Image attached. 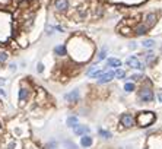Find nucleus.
<instances>
[{
  "label": "nucleus",
  "instance_id": "16",
  "mask_svg": "<svg viewBox=\"0 0 162 149\" xmlns=\"http://www.w3.org/2000/svg\"><path fill=\"white\" fill-rule=\"evenodd\" d=\"M76 13H77V18L79 19H85L86 18V13H88V9H86V6H81L77 7V10H76Z\"/></svg>",
  "mask_w": 162,
  "mask_h": 149
},
{
  "label": "nucleus",
  "instance_id": "10",
  "mask_svg": "<svg viewBox=\"0 0 162 149\" xmlns=\"http://www.w3.org/2000/svg\"><path fill=\"white\" fill-rule=\"evenodd\" d=\"M114 78V72H105V73H101L98 76V83H108V82L113 81Z\"/></svg>",
  "mask_w": 162,
  "mask_h": 149
},
{
  "label": "nucleus",
  "instance_id": "4",
  "mask_svg": "<svg viewBox=\"0 0 162 149\" xmlns=\"http://www.w3.org/2000/svg\"><path fill=\"white\" fill-rule=\"evenodd\" d=\"M155 95H153V91L149 88V86H142V89L139 91V100L143 102H150L153 101Z\"/></svg>",
  "mask_w": 162,
  "mask_h": 149
},
{
  "label": "nucleus",
  "instance_id": "8",
  "mask_svg": "<svg viewBox=\"0 0 162 149\" xmlns=\"http://www.w3.org/2000/svg\"><path fill=\"white\" fill-rule=\"evenodd\" d=\"M64 100L70 104H74V102L79 101V91L77 89H73L72 92H69V94L64 95Z\"/></svg>",
  "mask_w": 162,
  "mask_h": 149
},
{
  "label": "nucleus",
  "instance_id": "25",
  "mask_svg": "<svg viewBox=\"0 0 162 149\" xmlns=\"http://www.w3.org/2000/svg\"><path fill=\"white\" fill-rule=\"evenodd\" d=\"M124 91H126V92H131V91H135V85H133V83H130V82L126 83V85H124Z\"/></svg>",
  "mask_w": 162,
  "mask_h": 149
},
{
  "label": "nucleus",
  "instance_id": "5",
  "mask_svg": "<svg viewBox=\"0 0 162 149\" xmlns=\"http://www.w3.org/2000/svg\"><path fill=\"white\" fill-rule=\"evenodd\" d=\"M70 7L69 0H54V9L59 12V13H66Z\"/></svg>",
  "mask_w": 162,
  "mask_h": 149
},
{
  "label": "nucleus",
  "instance_id": "6",
  "mask_svg": "<svg viewBox=\"0 0 162 149\" xmlns=\"http://www.w3.org/2000/svg\"><path fill=\"white\" fill-rule=\"evenodd\" d=\"M120 123H121L123 127L128 129V127L135 126V117H133V114H128V113H126V114H123L121 117H120Z\"/></svg>",
  "mask_w": 162,
  "mask_h": 149
},
{
  "label": "nucleus",
  "instance_id": "13",
  "mask_svg": "<svg viewBox=\"0 0 162 149\" xmlns=\"http://www.w3.org/2000/svg\"><path fill=\"white\" fill-rule=\"evenodd\" d=\"M54 54L57 56V57H64V56H67L66 45H64V44H60V45H57V47L54 48Z\"/></svg>",
  "mask_w": 162,
  "mask_h": 149
},
{
  "label": "nucleus",
  "instance_id": "11",
  "mask_svg": "<svg viewBox=\"0 0 162 149\" xmlns=\"http://www.w3.org/2000/svg\"><path fill=\"white\" fill-rule=\"evenodd\" d=\"M148 31H149V28L145 24H137V25L133 27V32L136 35H145V34H148Z\"/></svg>",
  "mask_w": 162,
  "mask_h": 149
},
{
  "label": "nucleus",
  "instance_id": "18",
  "mask_svg": "<svg viewBox=\"0 0 162 149\" xmlns=\"http://www.w3.org/2000/svg\"><path fill=\"white\" fill-rule=\"evenodd\" d=\"M7 59H9V53H7L6 50H0V64L6 63Z\"/></svg>",
  "mask_w": 162,
  "mask_h": 149
},
{
  "label": "nucleus",
  "instance_id": "19",
  "mask_svg": "<svg viewBox=\"0 0 162 149\" xmlns=\"http://www.w3.org/2000/svg\"><path fill=\"white\" fill-rule=\"evenodd\" d=\"M67 126L69 127H74V126H76V124H77V117H76V115H72V117H69L67 118Z\"/></svg>",
  "mask_w": 162,
  "mask_h": 149
},
{
  "label": "nucleus",
  "instance_id": "23",
  "mask_svg": "<svg viewBox=\"0 0 162 149\" xmlns=\"http://www.w3.org/2000/svg\"><path fill=\"white\" fill-rule=\"evenodd\" d=\"M98 133H99V136H101V137H104V139H110V137H111V133H110V132H107V130L99 129V130H98Z\"/></svg>",
  "mask_w": 162,
  "mask_h": 149
},
{
  "label": "nucleus",
  "instance_id": "27",
  "mask_svg": "<svg viewBox=\"0 0 162 149\" xmlns=\"http://www.w3.org/2000/svg\"><path fill=\"white\" fill-rule=\"evenodd\" d=\"M15 146H16V142H15V140H10V142L6 145L5 149H15Z\"/></svg>",
  "mask_w": 162,
  "mask_h": 149
},
{
  "label": "nucleus",
  "instance_id": "22",
  "mask_svg": "<svg viewBox=\"0 0 162 149\" xmlns=\"http://www.w3.org/2000/svg\"><path fill=\"white\" fill-rule=\"evenodd\" d=\"M105 56H107V48L104 47L101 50V51H99V53H98V57H96V61H101V60H104V59H105Z\"/></svg>",
  "mask_w": 162,
  "mask_h": 149
},
{
  "label": "nucleus",
  "instance_id": "29",
  "mask_svg": "<svg viewBox=\"0 0 162 149\" xmlns=\"http://www.w3.org/2000/svg\"><path fill=\"white\" fill-rule=\"evenodd\" d=\"M66 146H69L70 149H77L76 148V145H73V143H70V142H66Z\"/></svg>",
  "mask_w": 162,
  "mask_h": 149
},
{
  "label": "nucleus",
  "instance_id": "24",
  "mask_svg": "<svg viewBox=\"0 0 162 149\" xmlns=\"http://www.w3.org/2000/svg\"><path fill=\"white\" fill-rule=\"evenodd\" d=\"M114 76H115V78H118V79H123V78L126 76V72H124V70H121V69L118 67V70H117V72L114 73Z\"/></svg>",
  "mask_w": 162,
  "mask_h": 149
},
{
  "label": "nucleus",
  "instance_id": "3",
  "mask_svg": "<svg viewBox=\"0 0 162 149\" xmlns=\"http://www.w3.org/2000/svg\"><path fill=\"white\" fill-rule=\"evenodd\" d=\"M29 95H31V86L28 85L27 82H22L19 88V104L20 105H25V102L29 100Z\"/></svg>",
  "mask_w": 162,
  "mask_h": 149
},
{
  "label": "nucleus",
  "instance_id": "26",
  "mask_svg": "<svg viewBox=\"0 0 162 149\" xmlns=\"http://www.w3.org/2000/svg\"><path fill=\"white\" fill-rule=\"evenodd\" d=\"M130 79H133V81H142L143 74H131V76H130Z\"/></svg>",
  "mask_w": 162,
  "mask_h": 149
},
{
  "label": "nucleus",
  "instance_id": "12",
  "mask_svg": "<svg viewBox=\"0 0 162 149\" xmlns=\"http://www.w3.org/2000/svg\"><path fill=\"white\" fill-rule=\"evenodd\" d=\"M73 132H74V135L83 136L85 133H89V127L88 126H82V124H76L73 127Z\"/></svg>",
  "mask_w": 162,
  "mask_h": 149
},
{
  "label": "nucleus",
  "instance_id": "31",
  "mask_svg": "<svg viewBox=\"0 0 162 149\" xmlns=\"http://www.w3.org/2000/svg\"><path fill=\"white\" fill-rule=\"evenodd\" d=\"M2 129H3V123H2V120H0V132H2Z\"/></svg>",
  "mask_w": 162,
  "mask_h": 149
},
{
  "label": "nucleus",
  "instance_id": "7",
  "mask_svg": "<svg viewBox=\"0 0 162 149\" xmlns=\"http://www.w3.org/2000/svg\"><path fill=\"white\" fill-rule=\"evenodd\" d=\"M126 63H127V66H130V67H133V69H137V70H143V69H145V64H142V63L139 61V59L135 57V56L128 57Z\"/></svg>",
  "mask_w": 162,
  "mask_h": 149
},
{
  "label": "nucleus",
  "instance_id": "28",
  "mask_svg": "<svg viewBox=\"0 0 162 149\" xmlns=\"http://www.w3.org/2000/svg\"><path fill=\"white\" fill-rule=\"evenodd\" d=\"M37 72H38V73H42V72H44V64H42V63H38V64H37Z\"/></svg>",
  "mask_w": 162,
  "mask_h": 149
},
{
  "label": "nucleus",
  "instance_id": "1",
  "mask_svg": "<svg viewBox=\"0 0 162 149\" xmlns=\"http://www.w3.org/2000/svg\"><path fill=\"white\" fill-rule=\"evenodd\" d=\"M67 54L70 56V59L76 63H85L89 61L94 56L95 47L94 44L83 35H73L70 40H69L67 45Z\"/></svg>",
  "mask_w": 162,
  "mask_h": 149
},
{
  "label": "nucleus",
  "instance_id": "17",
  "mask_svg": "<svg viewBox=\"0 0 162 149\" xmlns=\"http://www.w3.org/2000/svg\"><path fill=\"white\" fill-rule=\"evenodd\" d=\"M107 64L110 67H120V66H121V61L117 60V59H108Z\"/></svg>",
  "mask_w": 162,
  "mask_h": 149
},
{
  "label": "nucleus",
  "instance_id": "14",
  "mask_svg": "<svg viewBox=\"0 0 162 149\" xmlns=\"http://www.w3.org/2000/svg\"><path fill=\"white\" fill-rule=\"evenodd\" d=\"M81 145L83 146V148H89L91 145H92V137L88 135H83L81 139Z\"/></svg>",
  "mask_w": 162,
  "mask_h": 149
},
{
  "label": "nucleus",
  "instance_id": "30",
  "mask_svg": "<svg viewBox=\"0 0 162 149\" xmlns=\"http://www.w3.org/2000/svg\"><path fill=\"white\" fill-rule=\"evenodd\" d=\"M0 95H3V96L6 95V92H5V89H2V88H0Z\"/></svg>",
  "mask_w": 162,
  "mask_h": 149
},
{
  "label": "nucleus",
  "instance_id": "32",
  "mask_svg": "<svg viewBox=\"0 0 162 149\" xmlns=\"http://www.w3.org/2000/svg\"><path fill=\"white\" fill-rule=\"evenodd\" d=\"M158 98H159V101L162 102V94H159V95H158Z\"/></svg>",
  "mask_w": 162,
  "mask_h": 149
},
{
  "label": "nucleus",
  "instance_id": "2",
  "mask_svg": "<svg viewBox=\"0 0 162 149\" xmlns=\"http://www.w3.org/2000/svg\"><path fill=\"white\" fill-rule=\"evenodd\" d=\"M155 113H152V111H143L140 114L137 115V124L140 126V127H149L152 123L155 122Z\"/></svg>",
  "mask_w": 162,
  "mask_h": 149
},
{
  "label": "nucleus",
  "instance_id": "9",
  "mask_svg": "<svg viewBox=\"0 0 162 149\" xmlns=\"http://www.w3.org/2000/svg\"><path fill=\"white\" fill-rule=\"evenodd\" d=\"M156 20H158V15L156 13H148L146 16H145V25L148 28H152L155 27Z\"/></svg>",
  "mask_w": 162,
  "mask_h": 149
},
{
  "label": "nucleus",
  "instance_id": "20",
  "mask_svg": "<svg viewBox=\"0 0 162 149\" xmlns=\"http://www.w3.org/2000/svg\"><path fill=\"white\" fill-rule=\"evenodd\" d=\"M146 61H148L149 66H153V64H155V61H156V57L152 54V53H149V54H146Z\"/></svg>",
  "mask_w": 162,
  "mask_h": 149
},
{
  "label": "nucleus",
  "instance_id": "15",
  "mask_svg": "<svg viewBox=\"0 0 162 149\" xmlns=\"http://www.w3.org/2000/svg\"><path fill=\"white\" fill-rule=\"evenodd\" d=\"M101 73H102L101 69L96 67V66H92V67L88 70V76H91V78H98Z\"/></svg>",
  "mask_w": 162,
  "mask_h": 149
},
{
  "label": "nucleus",
  "instance_id": "21",
  "mask_svg": "<svg viewBox=\"0 0 162 149\" xmlns=\"http://www.w3.org/2000/svg\"><path fill=\"white\" fill-rule=\"evenodd\" d=\"M142 44H143V47L145 48H153L155 47V41L153 40H145Z\"/></svg>",
  "mask_w": 162,
  "mask_h": 149
}]
</instances>
